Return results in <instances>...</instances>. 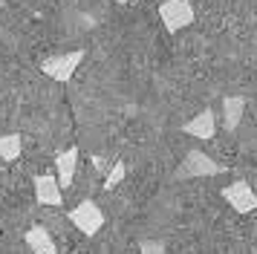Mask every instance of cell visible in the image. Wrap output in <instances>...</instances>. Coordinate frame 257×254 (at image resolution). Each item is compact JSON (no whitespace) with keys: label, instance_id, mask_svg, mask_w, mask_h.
I'll list each match as a JSON object with an SVG mask.
<instances>
[{"label":"cell","instance_id":"6da1fadb","mask_svg":"<svg viewBox=\"0 0 257 254\" xmlns=\"http://www.w3.org/2000/svg\"><path fill=\"white\" fill-rule=\"evenodd\" d=\"M228 168L220 165L217 159H211L208 153L202 150H188L182 165L176 168V179H202V176H217V173H225Z\"/></svg>","mask_w":257,"mask_h":254},{"label":"cell","instance_id":"7a4b0ae2","mask_svg":"<svg viewBox=\"0 0 257 254\" xmlns=\"http://www.w3.org/2000/svg\"><path fill=\"white\" fill-rule=\"evenodd\" d=\"M159 18H162L165 29L176 35L194 23V6H191V0H165L159 6Z\"/></svg>","mask_w":257,"mask_h":254},{"label":"cell","instance_id":"3957f363","mask_svg":"<svg viewBox=\"0 0 257 254\" xmlns=\"http://www.w3.org/2000/svg\"><path fill=\"white\" fill-rule=\"evenodd\" d=\"M70 222L81 231V234L93 237V234H98L101 225H104V211L95 205L93 199H84V202H78V205L70 211Z\"/></svg>","mask_w":257,"mask_h":254},{"label":"cell","instance_id":"277c9868","mask_svg":"<svg viewBox=\"0 0 257 254\" xmlns=\"http://www.w3.org/2000/svg\"><path fill=\"white\" fill-rule=\"evenodd\" d=\"M84 61V49H72V52H64V55H52L47 58L44 64H41V69L47 72L52 81H70L72 75H75V69H78V64Z\"/></svg>","mask_w":257,"mask_h":254},{"label":"cell","instance_id":"5b68a950","mask_svg":"<svg viewBox=\"0 0 257 254\" xmlns=\"http://www.w3.org/2000/svg\"><path fill=\"white\" fill-rule=\"evenodd\" d=\"M222 199H225L234 211H240V214H251V211H257V194L251 191V185L243 182V179L225 185V188H222Z\"/></svg>","mask_w":257,"mask_h":254},{"label":"cell","instance_id":"8992f818","mask_svg":"<svg viewBox=\"0 0 257 254\" xmlns=\"http://www.w3.org/2000/svg\"><path fill=\"white\" fill-rule=\"evenodd\" d=\"M32 185H35V199L41 205L58 208L61 202H64V191H61L58 179H55L52 173H38L35 179H32Z\"/></svg>","mask_w":257,"mask_h":254},{"label":"cell","instance_id":"52a82bcc","mask_svg":"<svg viewBox=\"0 0 257 254\" xmlns=\"http://www.w3.org/2000/svg\"><path fill=\"white\" fill-rule=\"evenodd\" d=\"M75 168H78V148H67L55 156V179H58L61 191L70 188L75 179Z\"/></svg>","mask_w":257,"mask_h":254},{"label":"cell","instance_id":"ba28073f","mask_svg":"<svg viewBox=\"0 0 257 254\" xmlns=\"http://www.w3.org/2000/svg\"><path fill=\"white\" fill-rule=\"evenodd\" d=\"M182 133L194 139H214L217 133V118H214V110H202L199 115H194L191 121L182 124Z\"/></svg>","mask_w":257,"mask_h":254},{"label":"cell","instance_id":"9c48e42d","mask_svg":"<svg viewBox=\"0 0 257 254\" xmlns=\"http://www.w3.org/2000/svg\"><path fill=\"white\" fill-rule=\"evenodd\" d=\"M24 242L29 245L32 254H58V245H55L52 234H49L44 225H32V228L24 234Z\"/></svg>","mask_w":257,"mask_h":254},{"label":"cell","instance_id":"30bf717a","mask_svg":"<svg viewBox=\"0 0 257 254\" xmlns=\"http://www.w3.org/2000/svg\"><path fill=\"white\" fill-rule=\"evenodd\" d=\"M243 110H245L243 95H225L222 98V124H225V130H237L240 127Z\"/></svg>","mask_w":257,"mask_h":254},{"label":"cell","instance_id":"8fae6325","mask_svg":"<svg viewBox=\"0 0 257 254\" xmlns=\"http://www.w3.org/2000/svg\"><path fill=\"white\" fill-rule=\"evenodd\" d=\"M21 150H24L21 133H6V136H0V159L3 162H15L21 156Z\"/></svg>","mask_w":257,"mask_h":254},{"label":"cell","instance_id":"7c38bea8","mask_svg":"<svg viewBox=\"0 0 257 254\" xmlns=\"http://www.w3.org/2000/svg\"><path fill=\"white\" fill-rule=\"evenodd\" d=\"M124 173H127V165H124V162H116V165L110 168V173H107V179H104V191H113V188L124 179Z\"/></svg>","mask_w":257,"mask_h":254},{"label":"cell","instance_id":"4fadbf2b","mask_svg":"<svg viewBox=\"0 0 257 254\" xmlns=\"http://www.w3.org/2000/svg\"><path fill=\"white\" fill-rule=\"evenodd\" d=\"M139 251L142 254H165V240H142Z\"/></svg>","mask_w":257,"mask_h":254},{"label":"cell","instance_id":"5bb4252c","mask_svg":"<svg viewBox=\"0 0 257 254\" xmlns=\"http://www.w3.org/2000/svg\"><path fill=\"white\" fill-rule=\"evenodd\" d=\"M116 3H127V0H116Z\"/></svg>","mask_w":257,"mask_h":254}]
</instances>
